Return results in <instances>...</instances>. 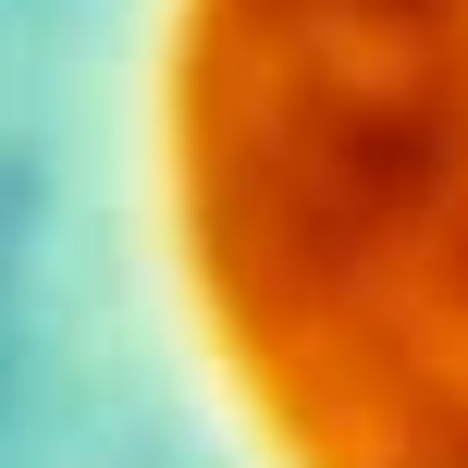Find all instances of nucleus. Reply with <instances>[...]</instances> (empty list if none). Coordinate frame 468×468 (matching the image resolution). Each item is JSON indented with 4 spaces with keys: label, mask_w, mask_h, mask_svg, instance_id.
<instances>
[{
    "label": "nucleus",
    "mask_w": 468,
    "mask_h": 468,
    "mask_svg": "<svg viewBox=\"0 0 468 468\" xmlns=\"http://www.w3.org/2000/svg\"><path fill=\"white\" fill-rule=\"evenodd\" d=\"M0 468H468V0H0Z\"/></svg>",
    "instance_id": "obj_1"
}]
</instances>
